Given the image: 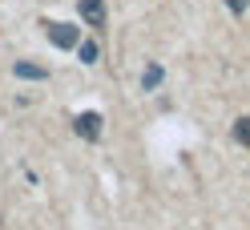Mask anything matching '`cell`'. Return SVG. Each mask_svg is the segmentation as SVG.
<instances>
[{
	"mask_svg": "<svg viewBox=\"0 0 250 230\" xmlns=\"http://www.w3.org/2000/svg\"><path fill=\"white\" fill-rule=\"evenodd\" d=\"M77 53H81V61H85V65H97L101 44H97V41H81V44H77Z\"/></svg>",
	"mask_w": 250,
	"mask_h": 230,
	"instance_id": "obj_5",
	"label": "cell"
},
{
	"mask_svg": "<svg viewBox=\"0 0 250 230\" xmlns=\"http://www.w3.org/2000/svg\"><path fill=\"white\" fill-rule=\"evenodd\" d=\"M162 77H166V73H162V65H149V69H146V77H142V89H146V93H153V89L162 85Z\"/></svg>",
	"mask_w": 250,
	"mask_h": 230,
	"instance_id": "obj_6",
	"label": "cell"
},
{
	"mask_svg": "<svg viewBox=\"0 0 250 230\" xmlns=\"http://www.w3.org/2000/svg\"><path fill=\"white\" fill-rule=\"evenodd\" d=\"M234 142L250 149V117H238V121H234Z\"/></svg>",
	"mask_w": 250,
	"mask_h": 230,
	"instance_id": "obj_7",
	"label": "cell"
},
{
	"mask_svg": "<svg viewBox=\"0 0 250 230\" xmlns=\"http://www.w3.org/2000/svg\"><path fill=\"white\" fill-rule=\"evenodd\" d=\"M73 129H77V137H85V142H97L101 129H105V117L97 109H85V113L73 117Z\"/></svg>",
	"mask_w": 250,
	"mask_h": 230,
	"instance_id": "obj_2",
	"label": "cell"
},
{
	"mask_svg": "<svg viewBox=\"0 0 250 230\" xmlns=\"http://www.w3.org/2000/svg\"><path fill=\"white\" fill-rule=\"evenodd\" d=\"M12 73L24 77V81H44V77H49V69H44V65H33V61H17Z\"/></svg>",
	"mask_w": 250,
	"mask_h": 230,
	"instance_id": "obj_4",
	"label": "cell"
},
{
	"mask_svg": "<svg viewBox=\"0 0 250 230\" xmlns=\"http://www.w3.org/2000/svg\"><path fill=\"white\" fill-rule=\"evenodd\" d=\"M226 8L234 12V17H242V12L250 8V0H226Z\"/></svg>",
	"mask_w": 250,
	"mask_h": 230,
	"instance_id": "obj_8",
	"label": "cell"
},
{
	"mask_svg": "<svg viewBox=\"0 0 250 230\" xmlns=\"http://www.w3.org/2000/svg\"><path fill=\"white\" fill-rule=\"evenodd\" d=\"M41 28H44V37H49L57 49H77V44H81V28L77 24H65V21H41Z\"/></svg>",
	"mask_w": 250,
	"mask_h": 230,
	"instance_id": "obj_1",
	"label": "cell"
},
{
	"mask_svg": "<svg viewBox=\"0 0 250 230\" xmlns=\"http://www.w3.org/2000/svg\"><path fill=\"white\" fill-rule=\"evenodd\" d=\"M81 21L89 28H105V0H81Z\"/></svg>",
	"mask_w": 250,
	"mask_h": 230,
	"instance_id": "obj_3",
	"label": "cell"
}]
</instances>
